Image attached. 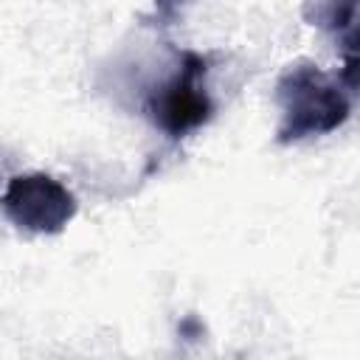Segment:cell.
<instances>
[{"label": "cell", "instance_id": "3", "mask_svg": "<svg viewBox=\"0 0 360 360\" xmlns=\"http://www.w3.org/2000/svg\"><path fill=\"white\" fill-rule=\"evenodd\" d=\"M205 73L208 59L202 53L183 51L177 73L155 93L149 115L169 138H186L211 118L214 104L205 90Z\"/></svg>", "mask_w": 360, "mask_h": 360}, {"label": "cell", "instance_id": "5", "mask_svg": "<svg viewBox=\"0 0 360 360\" xmlns=\"http://www.w3.org/2000/svg\"><path fill=\"white\" fill-rule=\"evenodd\" d=\"M183 3H188V0H155L158 11H160L166 20H169V17H174V14H177V8H180Z\"/></svg>", "mask_w": 360, "mask_h": 360}, {"label": "cell", "instance_id": "1", "mask_svg": "<svg viewBox=\"0 0 360 360\" xmlns=\"http://www.w3.org/2000/svg\"><path fill=\"white\" fill-rule=\"evenodd\" d=\"M276 98L281 107V143L329 135L349 118L352 110L340 79L321 70L315 62L290 65L276 84Z\"/></svg>", "mask_w": 360, "mask_h": 360}, {"label": "cell", "instance_id": "2", "mask_svg": "<svg viewBox=\"0 0 360 360\" xmlns=\"http://www.w3.org/2000/svg\"><path fill=\"white\" fill-rule=\"evenodd\" d=\"M0 211L28 233H59L76 217V197L51 174H14L0 194Z\"/></svg>", "mask_w": 360, "mask_h": 360}, {"label": "cell", "instance_id": "4", "mask_svg": "<svg viewBox=\"0 0 360 360\" xmlns=\"http://www.w3.org/2000/svg\"><path fill=\"white\" fill-rule=\"evenodd\" d=\"M318 25L329 28L332 34L346 37V48L354 51V22H357V0H318L315 11Z\"/></svg>", "mask_w": 360, "mask_h": 360}]
</instances>
